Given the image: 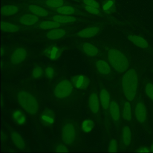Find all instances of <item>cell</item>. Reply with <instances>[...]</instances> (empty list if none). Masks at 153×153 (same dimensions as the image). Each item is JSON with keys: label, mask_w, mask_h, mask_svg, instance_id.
<instances>
[{"label": "cell", "mask_w": 153, "mask_h": 153, "mask_svg": "<svg viewBox=\"0 0 153 153\" xmlns=\"http://www.w3.org/2000/svg\"><path fill=\"white\" fill-rule=\"evenodd\" d=\"M5 89L31 117L38 130V116L41 111L42 100L36 88L30 85H21L19 86L5 87Z\"/></svg>", "instance_id": "cell-1"}, {"label": "cell", "mask_w": 153, "mask_h": 153, "mask_svg": "<svg viewBox=\"0 0 153 153\" xmlns=\"http://www.w3.org/2000/svg\"><path fill=\"white\" fill-rule=\"evenodd\" d=\"M49 85V99L62 107L75 105L79 103L86 94L75 88L67 75H60Z\"/></svg>", "instance_id": "cell-2"}, {"label": "cell", "mask_w": 153, "mask_h": 153, "mask_svg": "<svg viewBox=\"0 0 153 153\" xmlns=\"http://www.w3.org/2000/svg\"><path fill=\"white\" fill-rule=\"evenodd\" d=\"M81 124L78 120L72 117H65L61 122L59 140L71 148L76 147L81 142Z\"/></svg>", "instance_id": "cell-3"}, {"label": "cell", "mask_w": 153, "mask_h": 153, "mask_svg": "<svg viewBox=\"0 0 153 153\" xmlns=\"http://www.w3.org/2000/svg\"><path fill=\"white\" fill-rule=\"evenodd\" d=\"M31 58V54L25 46L17 45L10 51L8 59L6 62L1 60V70L15 72L20 69Z\"/></svg>", "instance_id": "cell-4"}, {"label": "cell", "mask_w": 153, "mask_h": 153, "mask_svg": "<svg viewBox=\"0 0 153 153\" xmlns=\"http://www.w3.org/2000/svg\"><path fill=\"white\" fill-rule=\"evenodd\" d=\"M138 85V76L134 69H130L124 73L122 78V89L127 101L132 102L135 99Z\"/></svg>", "instance_id": "cell-5"}, {"label": "cell", "mask_w": 153, "mask_h": 153, "mask_svg": "<svg viewBox=\"0 0 153 153\" xmlns=\"http://www.w3.org/2000/svg\"><path fill=\"white\" fill-rule=\"evenodd\" d=\"M106 59L111 68L119 73H125L128 70L130 62L126 54L116 48L106 50Z\"/></svg>", "instance_id": "cell-6"}, {"label": "cell", "mask_w": 153, "mask_h": 153, "mask_svg": "<svg viewBox=\"0 0 153 153\" xmlns=\"http://www.w3.org/2000/svg\"><path fill=\"white\" fill-rule=\"evenodd\" d=\"M87 108L88 114L96 120H99L101 115L99 90L93 80L88 94Z\"/></svg>", "instance_id": "cell-7"}, {"label": "cell", "mask_w": 153, "mask_h": 153, "mask_svg": "<svg viewBox=\"0 0 153 153\" xmlns=\"http://www.w3.org/2000/svg\"><path fill=\"white\" fill-rule=\"evenodd\" d=\"M56 120V114L53 109L46 106L40 111L38 116V121L42 128H53Z\"/></svg>", "instance_id": "cell-8"}, {"label": "cell", "mask_w": 153, "mask_h": 153, "mask_svg": "<svg viewBox=\"0 0 153 153\" xmlns=\"http://www.w3.org/2000/svg\"><path fill=\"white\" fill-rule=\"evenodd\" d=\"M45 65L42 62H33L30 75L20 81L21 85H29L31 84V82L42 79Z\"/></svg>", "instance_id": "cell-9"}, {"label": "cell", "mask_w": 153, "mask_h": 153, "mask_svg": "<svg viewBox=\"0 0 153 153\" xmlns=\"http://www.w3.org/2000/svg\"><path fill=\"white\" fill-rule=\"evenodd\" d=\"M91 65L97 76L105 77L111 73V67L107 61L103 59H96L91 61Z\"/></svg>", "instance_id": "cell-10"}, {"label": "cell", "mask_w": 153, "mask_h": 153, "mask_svg": "<svg viewBox=\"0 0 153 153\" xmlns=\"http://www.w3.org/2000/svg\"><path fill=\"white\" fill-rule=\"evenodd\" d=\"M70 79L75 88L85 93L87 91L91 84L90 78L83 74H76L71 76Z\"/></svg>", "instance_id": "cell-11"}, {"label": "cell", "mask_w": 153, "mask_h": 153, "mask_svg": "<svg viewBox=\"0 0 153 153\" xmlns=\"http://www.w3.org/2000/svg\"><path fill=\"white\" fill-rule=\"evenodd\" d=\"M7 128L10 140L16 148L19 150H30L25 140L18 131L11 126H8Z\"/></svg>", "instance_id": "cell-12"}, {"label": "cell", "mask_w": 153, "mask_h": 153, "mask_svg": "<svg viewBox=\"0 0 153 153\" xmlns=\"http://www.w3.org/2000/svg\"><path fill=\"white\" fill-rule=\"evenodd\" d=\"M63 52V49L60 46L51 45L42 50L41 55L51 61L57 62L61 59Z\"/></svg>", "instance_id": "cell-13"}, {"label": "cell", "mask_w": 153, "mask_h": 153, "mask_svg": "<svg viewBox=\"0 0 153 153\" xmlns=\"http://www.w3.org/2000/svg\"><path fill=\"white\" fill-rule=\"evenodd\" d=\"M99 95L101 106V114H106L109 111V106L111 103V96L107 89L102 85L99 84Z\"/></svg>", "instance_id": "cell-14"}, {"label": "cell", "mask_w": 153, "mask_h": 153, "mask_svg": "<svg viewBox=\"0 0 153 153\" xmlns=\"http://www.w3.org/2000/svg\"><path fill=\"white\" fill-rule=\"evenodd\" d=\"M60 71L57 66L52 63L45 64L43 79H44L48 85L52 83L60 76Z\"/></svg>", "instance_id": "cell-15"}, {"label": "cell", "mask_w": 153, "mask_h": 153, "mask_svg": "<svg viewBox=\"0 0 153 153\" xmlns=\"http://www.w3.org/2000/svg\"><path fill=\"white\" fill-rule=\"evenodd\" d=\"M127 37L130 42L141 50H147L150 47L148 41L143 36L134 34H130L128 35Z\"/></svg>", "instance_id": "cell-16"}, {"label": "cell", "mask_w": 153, "mask_h": 153, "mask_svg": "<svg viewBox=\"0 0 153 153\" xmlns=\"http://www.w3.org/2000/svg\"><path fill=\"white\" fill-rule=\"evenodd\" d=\"M24 111L18 109L11 110L10 113L11 120L17 126H25L27 125V116L25 112Z\"/></svg>", "instance_id": "cell-17"}, {"label": "cell", "mask_w": 153, "mask_h": 153, "mask_svg": "<svg viewBox=\"0 0 153 153\" xmlns=\"http://www.w3.org/2000/svg\"><path fill=\"white\" fill-rule=\"evenodd\" d=\"M135 116L136 120L139 123L143 124L146 122L147 120V111L144 103L140 102L136 104L135 108Z\"/></svg>", "instance_id": "cell-18"}, {"label": "cell", "mask_w": 153, "mask_h": 153, "mask_svg": "<svg viewBox=\"0 0 153 153\" xmlns=\"http://www.w3.org/2000/svg\"><path fill=\"white\" fill-rule=\"evenodd\" d=\"M80 51L83 54L90 59L97 57L99 53L98 48L94 45L89 42L83 43L80 46Z\"/></svg>", "instance_id": "cell-19"}, {"label": "cell", "mask_w": 153, "mask_h": 153, "mask_svg": "<svg viewBox=\"0 0 153 153\" xmlns=\"http://www.w3.org/2000/svg\"><path fill=\"white\" fill-rule=\"evenodd\" d=\"M101 28L98 26L88 27L79 31L77 34L78 37L83 39H88L96 36L101 32Z\"/></svg>", "instance_id": "cell-20"}, {"label": "cell", "mask_w": 153, "mask_h": 153, "mask_svg": "<svg viewBox=\"0 0 153 153\" xmlns=\"http://www.w3.org/2000/svg\"><path fill=\"white\" fill-rule=\"evenodd\" d=\"M109 114L112 120L115 123H118L120 119V111L118 103L115 100H112L109 108Z\"/></svg>", "instance_id": "cell-21"}, {"label": "cell", "mask_w": 153, "mask_h": 153, "mask_svg": "<svg viewBox=\"0 0 153 153\" xmlns=\"http://www.w3.org/2000/svg\"><path fill=\"white\" fill-rule=\"evenodd\" d=\"M19 21L21 25L31 26L36 25L39 21V17L32 13H25L20 16Z\"/></svg>", "instance_id": "cell-22"}, {"label": "cell", "mask_w": 153, "mask_h": 153, "mask_svg": "<svg viewBox=\"0 0 153 153\" xmlns=\"http://www.w3.org/2000/svg\"><path fill=\"white\" fill-rule=\"evenodd\" d=\"M132 139V132L130 128L128 125L123 127L121 132V142L123 146L125 147L129 146Z\"/></svg>", "instance_id": "cell-23"}, {"label": "cell", "mask_w": 153, "mask_h": 153, "mask_svg": "<svg viewBox=\"0 0 153 153\" xmlns=\"http://www.w3.org/2000/svg\"><path fill=\"white\" fill-rule=\"evenodd\" d=\"M101 7L103 12L107 15L113 14L117 9L115 0H104Z\"/></svg>", "instance_id": "cell-24"}, {"label": "cell", "mask_w": 153, "mask_h": 153, "mask_svg": "<svg viewBox=\"0 0 153 153\" xmlns=\"http://www.w3.org/2000/svg\"><path fill=\"white\" fill-rule=\"evenodd\" d=\"M27 9L30 13L40 17H46L49 15L47 10L38 5L31 4L27 6Z\"/></svg>", "instance_id": "cell-25"}, {"label": "cell", "mask_w": 153, "mask_h": 153, "mask_svg": "<svg viewBox=\"0 0 153 153\" xmlns=\"http://www.w3.org/2000/svg\"><path fill=\"white\" fill-rule=\"evenodd\" d=\"M66 34V30L62 28L58 27L50 30L46 33V36L49 40L53 41L63 38Z\"/></svg>", "instance_id": "cell-26"}, {"label": "cell", "mask_w": 153, "mask_h": 153, "mask_svg": "<svg viewBox=\"0 0 153 153\" xmlns=\"http://www.w3.org/2000/svg\"><path fill=\"white\" fill-rule=\"evenodd\" d=\"M51 20L60 24H70L76 21L77 18L72 16L59 14L52 17Z\"/></svg>", "instance_id": "cell-27"}, {"label": "cell", "mask_w": 153, "mask_h": 153, "mask_svg": "<svg viewBox=\"0 0 153 153\" xmlns=\"http://www.w3.org/2000/svg\"><path fill=\"white\" fill-rule=\"evenodd\" d=\"M95 125L94 120L89 118L84 119L81 124V131L84 134H89L93 131Z\"/></svg>", "instance_id": "cell-28"}, {"label": "cell", "mask_w": 153, "mask_h": 153, "mask_svg": "<svg viewBox=\"0 0 153 153\" xmlns=\"http://www.w3.org/2000/svg\"><path fill=\"white\" fill-rule=\"evenodd\" d=\"M122 117L124 120L130 122L132 120V110L131 105L129 101L124 102L122 111Z\"/></svg>", "instance_id": "cell-29"}, {"label": "cell", "mask_w": 153, "mask_h": 153, "mask_svg": "<svg viewBox=\"0 0 153 153\" xmlns=\"http://www.w3.org/2000/svg\"><path fill=\"white\" fill-rule=\"evenodd\" d=\"M19 8L15 5H5L1 9V14L4 16H14L18 13Z\"/></svg>", "instance_id": "cell-30"}, {"label": "cell", "mask_w": 153, "mask_h": 153, "mask_svg": "<svg viewBox=\"0 0 153 153\" xmlns=\"http://www.w3.org/2000/svg\"><path fill=\"white\" fill-rule=\"evenodd\" d=\"M1 29L2 32L5 33H15L19 31L20 27L12 23L2 21L1 22Z\"/></svg>", "instance_id": "cell-31"}, {"label": "cell", "mask_w": 153, "mask_h": 153, "mask_svg": "<svg viewBox=\"0 0 153 153\" xmlns=\"http://www.w3.org/2000/svg\"><path fill=\"white\" fill-rule=\"evenodd\" d=\"M61 24L53 20H45L39 24V27L42 30H51L60 27Z\"/></svg>", "instance_id": "cell-32"}, {"label": "cell", "mask_w": 153, "mask_h": 153, "mask_svg": "<svg viewBox=\"0 0 153 153\" xmlns=\"http://www.w3.org/2000/svg\"><path fill=\"white\" fill-rule=\"evenodd\" d=\"M71 148L61 140H58L52 145L53 151L57 152H68Z\"/></svg>", "instance_id": "cell-33"}, {"label": "cell", "mask_w": 153, "mask_h": 153, "mask_svg": "<svg viewBox=\"0 0 153 153\" xmlns=\"http://www.w3.org/2000/svg\"><path fill=\"white\" fill-rule=\"evenodd\" d=\"M75 7L71 6H62L56 9V12L59 14L71 16L76 12Z\"/></svg>", "instance_id": "cell-34"}, {"label": "cell", "mask_w": 153, "mask_h": 153, "mask_svg": "<svg viewBox=\"0 0 153 153\" xmlns=\"http://www.w3.org/2000/svg\"><path fill=\"white\" fill-rule=\"evenodd\" d=\"M63 0H45V4L51 8H58L64 5Z\"/></svg>", "instance_id": "cell-35"}, {"label": "cell", "mask_w": 153, "mask_h": 153, "mask_svg": "<svg viewBox=\"0 0 153 153\" xmlns=\"http://www.w3.org/2000/svg\"><path fill=\"white\" fill-rule=\"evenodd\" d=\"M145 93L147 97L153 102V84L148 83L145 86Z\"/></svg>", "instance_id": "cell-36"}, {"label": "cell", "mask_w": 153, "mask_h": 153, "mask_svg": "<svg viewBox=\"0 0 153 153\" xmlns=\"http://www.w3.org/2000/svg\"><path fill=\"white\" fill-rule=\"evenodd\" d=\"M108 150L110 152H116L118 150V144L117 140L115 139H112L109 143Z\"/></svg>", "instance_id": "cell-37"}, {"label": "cell", "mask_w": 153, "mask_h": 153, "mask_svg": "<svg viewBox=\"0 0 153 153\" xmlns=\"http://www.w3.org/2000/svg\"><path fill=\"white\" fill-rule=\"evenodd\" d=\"M83 2L85 6L102 9L101 5L96 0H83Z\"/></svg>", "instance_id": "cell-38"}, {"label": "cell", "mask_w": 153, "mask_h": 153, "mask_svg": "<svg viewBox=\"0 0 153 153\" xmlns=\"http://www.w3.org/2000/svg\"><path fill=\"white\" fill-rule=\"evenodd\" d=\"M84 7L85 10L91 15L98 16L101 14V10H102L101 9L92 7H89L85 5H84Z\"/></svg>", "instance_id": "cell-39"}, {"label": "cell", "mask_w": 153, "mask_h": 153, "mask_svg": "<svg viewBox=\"0 0 153 153\" xmlns=\"http://www.w3.org/2000/svg\"><path fill=\"white\" fill-rule=\"evenodd\" d=\"M8 135H9L8 131L7 132L6 131H3V130H1V141L3 145L7 141L8 138Z\"/></svg>", "instance_id": "cell-40"}, {"label": "cell", "mask_w": 153, "mask_h": 153, "mask_svg": "<svg viewBox=\"0 0 153 153\" xmlns=\"http://www.w3.org/2000/svg\"><path fill=\"white\" fill-rule=\"evenodd\" d=\"M136 151L137 152H149L150 149L146 146H140L137 149Z\"/></svg>", "instance_id": "cell-41"}, {"label": "cell", "mask_w": 153, "mask_h": 153, "mask_svg": "<svg viewBox=\"0 0 153 153\" xmlns=\"http://www.w3.org/2000/svg\"><path fill=\"white\" fill-rule=\"evenodd\" d=\"M1 58L4 56V54H5V49H4V48L2 46H1Z\"/></svg>", "instance_id": "cell-42"}, {"label": "cell", "mask_w": 153, "mask_h": 153, "mask_svg": "<svg viewBox=\"0 0 153 153\" xmlns=\"http://www.w3.org/2000/svg\"><path fill=\"white\" fill-rule=\"evenodd\" d=\"M149 149H150V152H153V143H152V145L150 146Z\"/></svg>", "instance_id": "cell-43"}]
</instances>
